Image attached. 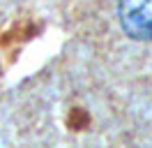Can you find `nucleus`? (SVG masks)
<instances>
[{"label": "nucleus", "mask_w": 152, "mask_h": 148, "mask_svg": "<svg viewBox=\"0 0 152 148\" xmlns=\"http://www.w3.org/2000/svg\"><path fill=\"white\" fill-rule=\"evenodd\" d=\"M118 16L132 39H152V0H118Z\"/></svg>", "instance_id": "obj_1"}]
</instances>
